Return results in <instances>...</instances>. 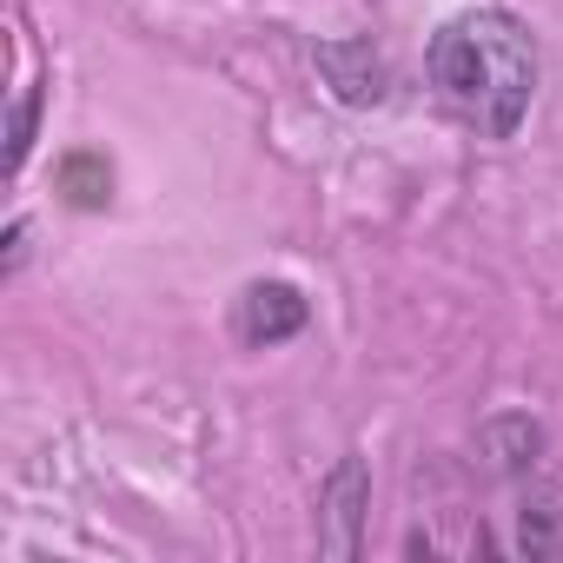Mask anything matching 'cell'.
Here are the masks:
<instances>
[{
    "label": "cell",
    "mask_w": 563,
    "mask_h": 563,
    "mask_svg": "<svg viewBox=\"0 0 563 563\" xmlns=\"http://www.w3.org/2000/svg\"><path fill=\"white\" fill-rule=\"evenodd\" d=\"M431 87L484 140H510L537 93V47H530L523 21L504 8H477V14H457L451 27H438Z\"/></svg>",
    "instance_id": "cell-1"
},
{
    "label": "cell",
    "mask_w": 563,
    "mask_h": 563,
    "mask_svg": "<svg viewBox=\"0 0 563 563\" xmlns=\"http://www.w3.org/2000/svg\"><path fill=\"white\" fill-rule=\"evenodd\" d=\"M306 319H312V306H306L299 286H286V278H258V286H245V299H239V332L252 345L292 339V332H306Z\"/></svg>",
    "instance_id": "cell-2"
},
{
    "label": "cell",
    "mask_w": 563,
    "mask_h": 563,
    "mask_svg": "<svg viewBox=\"0 0 563 563\" xmlns=\"http://www.w3.org/2000/svg\"><path fill=\"white\" fill-rule=\"evenodd\" d=\"M365 497H372V477L358 457H345L332 477H325V550L332 556H358V517H365Z\"/></svg>",
    "instance_id": "cell-4"
},
{
    "label": "cell",
    "mask_w": 563,
    "mask_h": 563,
    "mask_svg": "<svg viewBox=\"0 0 563 563\" xmlns=\"http://www.w3.org/2000/svg\"><path fill=\"white\" fill-rule=\"evenodd\" d=\"M319 74L345 107H378L385 100V60L372 41H325L319 47Z\"/></svg>",
    "instance_id": "cell-3"
},
{
    "label": "cell",
    "mask_w": 563,
    "mask_h": 563,
    "mask_svg": "<svg viewBox=\"0 0 563 563\" xmlns=\"http://www.w3.org/2000/svg\"><path fill=\"white\" fill-rule=\"evenodd\" d=\"M34 113H41V87H21L14 120H8V173H21V159H27V146H34Z\"/></svg>",
    "instance_id": "cell-5"
},
{
    "label": "cell",
    "mask_w": 563,
    "mask_h": 563,
    "mask_svg": "<svg viewBox=\"0 0 563 563\" xmlns=\"http://www.w3.org/2000/svg\"><path fill=\"white\" fill-rule=\"evenodd\" d=\"M21 252H27V225L14 219V225H8V258H0V272H14V265H21Z\"/></svg>",
    "instance_id": "cell-6"
}]
</instances>
